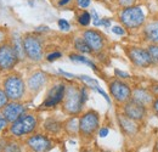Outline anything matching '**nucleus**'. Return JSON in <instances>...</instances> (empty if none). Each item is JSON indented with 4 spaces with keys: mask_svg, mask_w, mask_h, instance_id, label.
Masks as SVG:
<instances>
[{
    "mask_svg": "<svg viewBox=\"0 0 158 152\" xmlns=\"http://www.w3.org/2000/svg\"><path fill=\"white\" fill-rule=\"evenodd\" d=\"M38 127V119L35 116L29 113H23L20 118H17L10 127V133L16 137H21L24 135L33 133Z\"/></svg>",
    "mask_w": 158,
    "mask_h": 152,
    "instance_id": "obj_1",
    "label": "nucleus"
},
{
    "mask_svg": "<svg viewBox=\"0 0 158 152\" xmlns=\"http://www.w3.org/2000/svg\"><path fill=\"white\" fill-rule=\"evenodd\" d=\"M120 22L124 27L129 29H135L143 24L145 22V12L140 6H129L124 7L119 15Z\"/></svg>",
    "mask_w": 158,
    "mask_h": 152,
    "instance_id": "obj_2",
    "label": "nucleus"
},
{
    "mask_svg": "<svg viewBox=\"0 0 158 152\" xmlns=\"http://www.w3.org/2000/svg\"><path fill=\"white\" fill-rule=\"evenodd\" d=\"M4 91L6 93L9 100H12V101L21 100L26 93V85L23 79L17 74H11L6 77L4 80Z\"/></svg>",
    "mask_w": 158,
    "mask_h": 152,
    "instance_id": "obj_3",
    "label": "nucleus"
},
{
    "mask_svg": "<svg viewBox=\"0 0 158 152\" xmlns=\"http://www.w3.org/2000/svg\"><path fill=\"white\" fill-rule=\"evenodd\" d=\"M63 108L67 113L76 114L80 113L83 108V101L80 96V89L76 87H68L66 89V94L63 99Z\"/></svg>",
    "mask_w": 158,
    "mask_h": 152,
    "instance_id": "obj_4",
    "label": "nucleus"
},
{
    "mask_svg": "<svg viewBox=\"0 0 158 152\" xmlns=\"http://www.w3.org/2000/svg\"><path fill=\"white\" fill-rule=\"evenodd\" d=\"M100 125L99 113L90 110L83 114L79 119V133L84 137H90L96 133Z\"/></svg>",
    "mask_w": 158,
    "mask_h": 152,
    "instance_id": "obj_5",
    "label": "nucleus"
},
{
    "mask_svg": "<svg viewBox=\"0 0 158 152\" xmlns=\"http://www.w3.org/2000/svg\"><path fill=\"white\" fill-rule=\"evenodd\" d=\"M22 43H23L24 54L27 55V57L29 60L38 62L43 58V55H44L43 44H41V41H40V39L38 37L27 36V37L23 38Z\"/></svg>",
    "mask_w": 158,
    "mask_h": 152,
    "instance_id": "obj_6",
    "label": "nucleus"
},
{
    "mask_svg": "<svg viewBox=\"0 0 158 152\" xmlns=\"http://www.w3.org/2000/svg\"><path fill=\"white\" fill-rule=\"evenodd\" d=\"M19 58L20 57L14 46H11L10 44L0 45V70L1 71L12 70L19 62Z\"/></svg>",
    "mask_w": 158,
    "mask_h": 152,
    "instance_id": "obj_7",
    "label": "nucleus"
},
{
    "mask_svg": "<svg viewBox=\"0 0 158 152\" xmlns=\"http://www.w3.org/2000/svg\"><path fill=\"white\" fill-rule=\"evenodd\" d=\"M110 91L117 102L125 103L129 100H131V89L129 88V85L127 83H124L119 79H116L110 83Z\"/></svg>",
    "mask_w": 158,
    "mask_h": 152,
    "instance_id": "obj_8",
    "label": "nucleus"
},
{
    "mask_svg": "<svg viewBox=\"0 0 158 152\" xmlns=\"http://www.w3.org/2000/svg\"><path fill=\"white\" fill-rule=\"evenodd\" d=\"M27 146L33 152H48L52 149V142L46 135L34 134L27 139Z\"/></svg>",
    "mask_w": 158,
    "mask_h": 152,
    "instance_id": "obj_9",
    "label": "nucleus"
},
{
    "mask_svg": "<svg viewBox=\"0 0 158 152\" xmlns=\"http://www.w3.org/2000/svg\"><path fill=\"white\" fill-rule=\"evenodd\" d=\"M66 89H67L66 85L62 84V83L54 85V87L49 90L45 101L41 103V107H46V108H48V107H54V106L59 105L60 102L64 99Z\"/></svg>",
    "mask_w": 158,
    "mask_h": 152,
    "instance_id": "obj_10",
    "label": "nucleus"
},
{
    "mask_svg": "<svg viewBox=\"0 0 158 152\" xmlns=\"http://www.w3.org/2000/svg\"><path fill=\"white\" fill-rule=\"evenodd\" d=\"M146 106L135 102L134 100H129L128 102L124 103L123 106V114L127 116L128 118L138 122V120H142L146 116Z\"/></svg>",
    "mask_w": 158,
    "mask_h": 152,
    "instance_id": "obj_11",
    "label": "nucleus"
},
{
    "mask_svg": "<svg viewBox=\"0 0 158 152\" xmlns=\"http://www.w3.org/2000/svg\"><path fill=\"white\" fill-rule=\"evenodd\" d=\"M128 55H129L130 61L139 67L146 68V67L152 65V60L148 55V51L142 49V48H136V46L130 48L128 51Z\"/></svg>",
    "mask_w": 158,
    "mask_h": 152,
    "instance_id": "obj_12",
    "label": "nucleus"
},
{
    "mask_svg": "<svg viewBox=\"0 0 158 152\" xmlns=\"http://www.w3.org/2000/svg\"><path fill=\"white\" fill-rule=\"evenodd\" d=\"M83 38L85 39V41L90 46L91 51H94V53H100L105 46V37L96 29L85 31L83 34Z\"/></svg>",
    "mask_w": 158,
    "mask_h": 152,
    "instance_id": "obj_13",
    "label": "nucleus"
},
{
    "mask_svg": "<svg viewBox=\"0 0 158 152\" xmlns=\"http://www.w3.org/2000/svg\"><path fill=\"white\" fill-rule=\"evenodd\" d=\"M1 112H2V117H4L7 122L14 123L17 118H20L22 114L26 113V108H24V106H23L22 103H20V102L12 101V102L7 103V105L2 108Z\"/></svg>",
    "mask_w": 158,
    "mask_h": 152,
    "instance_id": "obj_14",
    "label": "nucleus"
},
{
    "mask_svg": "<svg viewBox=\"0 0 158 152\" xmlns=\"http://www.w3.org/2000/svg\"><path fill=\"white\" fill-rule=\"evenodd\" d=\"M131 96H133L131 100H134L135 102L141 103L143 106H147L153 102V94L143 88H136L135 90H133Z\"/></svg>",
    "mask_w": 158,
    "mask_h": 152,
    "instance_id": "obj_15",
    "label": "nucleus"
},
{
    "mask_svg": "<svg viewBox=\"0 0 158 152\" xmlns=\"http://www.w3.org/2000/svg\"><path fill=\"white\" fill-rule=\"evenodd\" d=\"M46 83V74L44 72H35L28 79V89L32 93H37Z\"/></svg>",
    "mask_w": 158,
    "mask_h": 152,
    "instance_id": "obj_16",
    "label": "nucleus"
},
{
    "mask_svg": "<svg viewBox=\"0 0 158 152\" xmlns=\"http://www.w3.org/2000/svg\"><path fill=\"white\" fill-rule=\"evenodd\" d=\"M118 123L124 133L129 134V135H133V134H135L138 132V125L135 124V120L128 118L124 114L118 116Z\"/></svg>",
    "mask_w": 158,
    "mask_h": 152,
    "instance_id": "obj_17",
    "label": "nucleus"
},
{
    "mask_svg": "<svg viewBox=\"0 0 158 152\" xmlns=\"http://www.w3.org/2000/svg\"><path fill=\"white\" fill-rule=\"evenodd\" d=\"M145 37L152 44H158V22H151L145 27Z\"/></svg>",
    "mask_w": 158,
    "mask_h": 152,
    "instance_id": "obj_18",
    "label": "nucleus"
},
{
    "mask_svg": "<svg viewBox=\"0 0 158 152\" xmlns=\"http://www.w3.org/2000/svg\"><path fill=\"white\" fill-rule=\"evenodd\" d=\"M61 128H62V124L54 118H50L44 123V129L50 134H57L61 130Z\"/></svg>",
    "mask_w": 158,
    "mask_h": 152,
    "instance_id": "obj_19",
    "label": "nucleus"
},
{
    "mask_svg": "<svg viewBox=\"0 0 158 152\" xmlns=\"http://www.w3.org/2000/svg\"><path fill=\"white\" fill-rule=\"evenodd\" d=\"M74 48L78 50L79 53H81V54H91L93 53L90 46L88 45V43L85 41L84 38H76V40H74Z\"/></svg>",
    "mask_w": 158,
    "mask_h": 152,
    "instance_id": "obj_20",
    "label": "nucleus"
},
{
    "mask_svg": "<svg viewBox=\"0 0 158 152\" xmlns=\"http://www.w3.org/2000/svg\"><path fill=\"white\" fill-rule=\"evenodd\" d=\"M69 58L72 60V61H74V62H79V63H85V65H88V66H90L94 71H98V67L95 66V63L94 62H91L89 58H86V57L81 56V55H77V54H71L69 55Z\"/></svg>",
    "mask_w": 158,
    "mask_h": 152,
    "instance_id": "obj_21",
    "label": "nucleus"
},
{
    "mask_svg": "<svg viewBox=\"0 0 158 152\" xmlns=\"http://www.w3.org/2000/svg\"><path fill=\"white\" fill-rule=\"evenodd\" d=\"M66 130L69 134H74L79 132V119H77L76 117H72L69 120H67V123L64 124Z\"/></svg>",
    "mask_w": 158,
    "mask_h": 152,
    "instance_id": "obj_22",
    "label": "nucleus"
},
{
    "mask_svg": "<svg viewBox=\"0 0 158 152\" xmlns=\"http://www.w3.org/2000/svg\"><path fill=\"white\" fill-rule=\"evenodd\" d=\"M148 55L152 60V63H157L158 62V44H151L147 48Z\"/></svg>",
    "mask_w": 158,
    "mask_h": 152,
    "instance_id": "obj_23",
    "label": "nucleus"
},
{
    "mask_svg": "<svg viewBox=\"0 0 158 152\" xmlns=\"http://www.w3.org/2000/svg\"><path fill=\"white\" fill-rule=\"evenodd\" d=\"M78 22H79V24L83 26V27L89 26L90 22H91V16H90V14H89L88 11H83L78 16Z\"/></svg>",
    "mask_w": 158,
    "mask_h": 152,
    "instance_id": "obj_24",
    "label": "nucleus"
},
{
    "mask_svg": "<svg viewBox=\"0 0 158 152\" xmlns=\"http://www.w3.org/2000/svg\"><path fill=\"white\" fill-rule=\"evenodd\" d=\"M4 152H22L21 150V146L16 142H9L5 149H4Z\"/></svg>",
    "mask_w": 158,
    "mask_h": 152,
    "instance_id": "obj_25",
    "label": "nucleus"
},
{
    "mask_svg": "<svg viewBox=\"0 0 158 152\" xmlns=\"http://www.w3.org/2000/svg\"><path fill=\"white\" fill-rule=\"evenodd\" d=\"M79 79H81L83 82L88 83V84H89L90 87H93V89H95L96 87H99V85H98V82H96L95 79L90 78V77H88V76H80V77H79Z\"/></svg>",
    "mask_w": 158,
    "mask_h": 152,
    "instance_id": "obj_26",
    "label": "nucleus"
},
{
    "mask_svg": "<svg viewBox=\"0 0 158 152\" xmlns=\"http://www.w3.org/2000/svg\"><path fill=\"white\" fill-rule=\"evenodd\" d=\"M9 103V97L4 90L0 89V108H4Z\"/></svg>",
    "mask_w": 158,
    "mask_h": 152,
    "instance_id": "obj_27",
    "label": "nucleus"
},
{
    "mask_svg": "<svg viewBox=\"0 0 158 152\" xmlns=\"http://www.w3.org/2000/svg\"><path fill=\"white\" fill-rule=\"evenodd\" d=\"M91 19H93L94 26H96V27L101 26V19L99 17V15H98V12L95 10H91Z\"/></svg>",
    "mask_w": 158,
    "mask_h": 152,
    "instance_id": "obj_28",
    "label": "nucleus"
},
{
    "mask_svg": "<svg viewBox=\"0 0 158 152\" xmlns=\"http://www.w3.org/2000/svg\"><path fill=\"white\" fill-rule=\"evenodd\" d=\"M59 27H60V29L61 31H69V23L66 21V19H59Z\"/></svg>",
    "mask_w": 158,
    "mask_h": 152,
    "instance_id": "obj_29",
    "label": "nucleus"
},
{
    "mask_svg": "<svg viewBox=\"0 0 158 152\" xmlns=\"http://www.w3.org/2000/svg\"><path fill=\"white\" fill-rule=\"evenodd\" d=\"M61 56H62V54H61L60 51H55V53H51V54H49V55L46 56V60H48L49 62H52V61H55V60L60 58Z\"/></svg>",
    "mask_w": 158,
    "mask_h": 152,
    "instance_id": "obj_30",
    "label": "nucleus"
},
{
    "mask_svg": "<svg viewBox=\"0 0 158 152\" xmlns=\"http://www.w3.org/2000/svg\"><path fill=\"white\" fill-rule=\"evenodd\" d=\"M135 1L136 0H118V4L123 7H129V6H133Z\"/></svg>",
    "mask_w": 158,
    "mask_h": 152,
    "instance_id": "obj_31",
    "label": "nucleus"
},
{
    "mask_svg": "<svg viewBox=\"0 0 158 152\" xmlns=\"http://www.w3.org/2000/svg\"><path fill=\"white\" fill-rule=\"evenodd\" d=\"M112 32H113L114 34H117V36H124V34H125L124 28L120 27V26H114V27L112 28Z\"/></svg>",
    "mask_w": 158,
    "mask_h": 152,
    "instance_id": "obj_32",
    "label": "nucleus"
},
{
    "mask_svg": "<svg viewBox=\"0 0 158 152\" xmlns=\"http://www.w3.org/2000/svg\"><path fill=\"white\" fill-rule=\"evenodd\" d=\"M80 96H81V101H83V103H85L86 100H88V93H86V88H85V87L80 88Z\"/></svg>",
    "mask_w": 158,
    "mask_h": 152,
    "instance_id": "obj_33",
    "label": "nucleus"
},
{
    "mask_svg": "<svg viewBox=\"0 0 158 152\" xmlns=\"http://www.w3.org/2000/svg\"><path fill=\"white\" fill-rule=\"evenodd\" d=\"M77 2H78L79 7H81V9H85V7H88V6L90 5L91 0H77Z\"/></svg>",
    "mask_w": 158,
    "mask_h": 152,
    "instance_id": "obj_34",
    "label": "nucleus"
},
{
    "mask_svg": "<svg viewBox=\"0 0 158 152\" xmlns=\"http://www.w3.org/2000/svg\"><path fill=\"white\" fill-rule=\"evenodd\" d=\"M108 133H110V130L107 128H101L99 130V136L100 137H106L108 135Z\"/></svg>",
    "mask_w": 158,
    "mask_h": 152,
    "instance_id": "obj_35",
    "label": "nucleus"
},
{
    "mask_svg": "<svg viewBox=\"0 0 158 152\" xmlns=\"http://www.w3.org/2000/svg\"><path fill=\"white\" fill-rule=\"evenodd\" d=\"M95 90H98V91H99L100 94H101V95H102L103 97H105V99H106V101H107L108 103L111 102V100H110V97H108V95H107V94H106V93H105L103 90H101V89H100L99 87H96V88H95Z\"/></svg>",
    "mask_w": 158,
    "mask_h": 152,
    "instance_id": "obj_36",
    "label": "nucleus"
},
{
    "mask_svg": "<svg viewBox=\"0 0 158 152\" xmlns=\"http://www.w3.org/2000/svg\"><path fill=\"white\" fill-rule=\"evenodd\" d=\"M6 125H7V120H6L4 117H0V130L5 129Z\"/></svg>",
    "mask_w": 158,
    "mask_h": 152,
    "instance_id": "obj_37",
    "label": "nucleus"
},
{
    "mask_svg": "<svg viewBox=\"0 0 158 152\" xmlns=\"http://www.w3.org/2000/svg\"><path fill=\"white\" fill-rule=\"evenodd\" d=\"M116 74L120 78H129V74L128 73H125V72H122V71H119V70H116Z\"/></svg>",
    "mask_w": 158,
    "mask_h": 152,
    "instance_id": "obj_38",
    "label": "nucleus"
},
{
    "mask_svg": "<svg viewBox=\"0 0 158 152\" xmlns=\"http://www.w3.org/2000/svg\"><path fill=\"white\" fill-rule=\"evenodd\" d=\"M101 26L110 27V26H111V21H110L108 19H101Z\"/></svg>",
    "mask_w": 158,
    "mask_h": 152,
    "instance_id": "obj_39",
    "label": "nucleus"
},
{
    "mask_svg": "<svg viewBox=\"0 0 158 152\" xmlns=\"http://www.w3.org/2000/svg\"><path fill=\"white\" fill-rule=\"evenodd\" d=\"M152 107H153V111L158 114V97L152 102Z\"/></svg>",
    "mask_w": 158,
    "mask_h": 152,
    "instance_id": "obj_40",
    "label": "nucleus"
},
{
    "mask_svg": "<svg viewBox=\"0 0 158 152\" xmlns=\"http://www.w3.org/2000/svg\"><path fill=\"white\" fill-rule=\"evenodd\" d=\"M72 0H60L59 1V6H66L67 4H69Z\"/></svg>",
    "mask_w": 158,
    "mask_h": 152,
    "instance_id": "obj_41",
    "label": "nucleus"
},
{
    "mask_svg": "<svg viewBox=\"0 0 158 152\" xmlns=\"http://www.w3.org/2000/svg\"><path fill=\"white\" fill-rule=\"evenodd\" d=\"M60 73H61V74H63V76L68 77V78H74L73 74H71V73H66V72H63V71H60Z\"/></svg>",
    "mask_w": 158,
    "mask_h": 152,
    "instance_id": "obj_42",
    "label": "nucleus"
},
{
    "mask_svg": "<svg viewBox=\"0 0 158 152\" xmlns=\"http://www.w3.org/2000/svg\"><path fill=\"white\" fill-rule=\"evenodd\" d=\"M152 93H153L155 95H158V85H153V87H152Z\"/></svg>",
    "mask_w": 158,
    "mask_h": 152,
    "instance_id": "obj_43",
    "label": "nucleus"
},
{
    "mask_svg": "<svg viewBox=\"0 0 158 152\" xmlns=\"http://www.w3.org/2000/svg\"><path fill=\"white\" fill-rule=\"evenodd\" d=\"M86 152H91V151H86Z\"/></svg>",
    "mask_w": 158,
    "mask_h": 152,
    "instance_id": "obj_44",
    "label": "nucleus"
}]
</instances>
